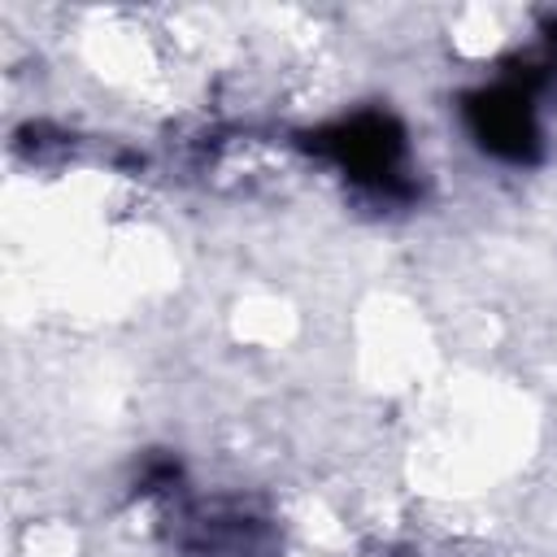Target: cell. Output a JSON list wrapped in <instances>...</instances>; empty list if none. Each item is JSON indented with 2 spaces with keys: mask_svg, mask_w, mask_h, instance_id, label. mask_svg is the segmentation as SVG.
I'll return each mask as SVG.
<instances>
[{
  "mask_svg": "<svg viewBox=\"0 0 557 557\" xmlns=\"http://www.w3.org/2000/svg\"><path fill=\"white\" fill-rule=\"evenodd\" d=\"M305 148L318 157H331L348 178L379 196H409V183H400L396 165L405 157V131L392 113H352L344 122H331L322 131L305 135Z\"/></svg>",
  "mask_w": 557,
  "mask_h": 557,
  "instance_id": "obj_1",
  "label": "cell"
},
{
  "mask_svg": "<svg viewBox=\"0 0 557 557\" xmlns=\"http://www.w3.org/2000/svg\"><path fill=\"white\" fill-rule=\"evenodd\" d=\"M461 113H466V126H470V135L483 152H492L500 161H513V165L540 157V126H535L531 91L518 87L513 78L470 91Z\"/></svg>",
  "mask_w": 557,
  "mask_h": 557,
  "instance_id": "obj_2",
  "label": "cell"
}]
</instances>
